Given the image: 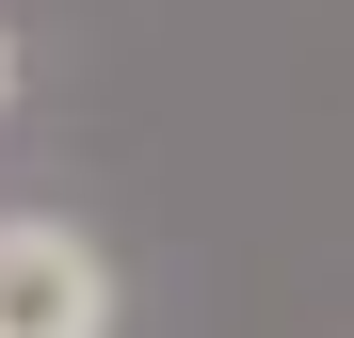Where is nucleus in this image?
I'll return each instance as SVG.
<instances>
[{"instance_id":"obj_1","label":"nucleus","mask_w":354,"mask_h":338,"mask_svg":"<svg viewBox=\"0 0 354 338\" xmlns=\"http://www.w3.org/2000/svg\"><path fill=\"white\" fill-rule=\"evenodd\" d=\"M0 338H113V258L65 209H0Z\"/></svg>"},{"instance_id":"obj_2","label":"nucleus","mask_w":354,"mask_h":338,"mask_svg":"<svg viewBox=\"0 0 354 338\" xmlns=\"http://www.w3.org/2000/svg\"><path fill=\"white\" fill-rule=\"evenodd\" d=\"M0 97H17V32H0Z\"/></svg>"}]
</instances>
